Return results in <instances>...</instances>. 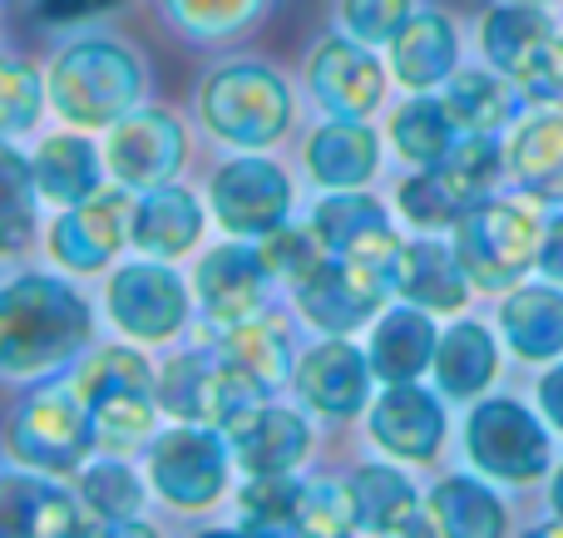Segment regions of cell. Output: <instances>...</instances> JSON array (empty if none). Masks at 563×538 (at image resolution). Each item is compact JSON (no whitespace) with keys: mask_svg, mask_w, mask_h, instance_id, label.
<instances>
[{"mask_svg":"<svg viewBox=\"0 0 563 538\" xmlns=\"http://www.w3.org/2000/svg\"><path fill=\"white\" fill-rule=\"evenodd\" d=\"M208 366H213V356H198V351L168 356L158 366V405H164V415H174V421H203Z\"/></svg>","mask_w":563,"mask_h":538,"instance_id":"41","label":"cell"},{"mask_svg":"<svg viewBox=\"0 0 563 538\" xmlns=\"http://www.w3.org/2000/svg\"><path fill=\"white\" fill-rule=\"evenodd\" d=\"M218 356H228L233 366H243L267 395L297 376L291 336H287L282 322H273V316H247V322L223 326V336H218Z\"/></svg>","mask_w":563,"mask_h":538,"instance_id":"28","label":"cell"},{"mask_svg":"<svg viewBox=\"0 0 563 538\" xmlns=\"http://www.w3.org/2000/svg\"><path fill=\"white\" fill-rule=\"evenodd\" d=\"M267 0H168V15L194 40H228L257 25Z\"/></svg>","mask_w":563,"mask_h":538,"instance_id":"40","label":"cell"},{"mask_svg":"<svg viewBox=\"0 0 563 538\" xmlns=\"http://www.w3.org/2000/svg\"><path fill=\"white\" fill-rule=\"evenodd\" d=\"M30 168H35L40 198H49V203H59V208H75V203H85V198H95L99 173H104L99 148L89 144L85 134L45 138V144L35 148V158H30Z\"/></svg>","mask_w":563,"mask_h":538,"instance_id":"27","label":"cell"},{"mask_svg":"<svg viewBox=\"0 0 563 538\" xmlns=\"http://www.w3.org/2000/svg\"><path fill=\"white\" fill-rule=\"evenodd\" d=\"M104 302L114 326L134 341H168L188 322V287L174 267H164V257L119 267L109 277Z\"/></svg>","mask_w":563,"mask_h":538,"instance_id":"9","label":"cell"},{"mask_svg":"<svg viewBox=\"0 0 563 538\" xmlns=\"http://www.w3.org/2000/svg\"><path fill=\"white\" fill-rule=\"evenodd\" d=\"M455 59H460V35L445 15L435 10H420L400 25V35L390 40V69L406 89L426 94V89L445 85L455 75Z\"/></svg>","mask_w":563,"mask_h":538,"instance_id":"21","label":"cell"},{"mask_svg":"<svg viewBox=\"0 0 563 538\" xmlns=\"http://www.w3.org/2000/svg\"><path fill=\"white\" fill-rule=\"evenodd\" d=\"M426 514H430V529H440L450 538H499L509 529L499 494L489 484L470 480V474L440 480L426 500Z\"/></svg>","mask_w":563,"mask_h":538,"instance_id":"30","label":"cell"},{"mask_svg":"<svg viewBox=\"0 0 563 538\" xmlns=\"http://www.w3.org/2000/svg\"><path fill=\"white\" fill-rule=\"evenodd\" d=\"M400 213H406L416 227H426V233H445V227H455L460 217H465V208H460L455 193L440 183L435 168H420L416 178L400 183Z\"/></svg>","mask_w":563,"mask_h":538,"instance_id":"42","label":"cell"},{"mask_svg":"<svg viewBox=\"0 0 563 538\" xmlns=\"http://www.w3.org/2000/svg\"><path fill=\"white\" fill-rule=\"evenodd\" d=\"M79 504L99 529H119L144 509V484L124 460H95L79 474Z\"/></svg>","mask_w":563,"mask_h":538,"instance_id":"37","label":"cell"},{"mask_svg":"<svg viewBox=\"0 0 563 538\" xmlns=\"http://www.w3.org/2000/svg\"><path fill=\"white\" fill-rule=\"evenodd\" d=\"M499 332L519 361H559L563 356V287H515L499 302Z\"/></svg>","mask_w":563,"mask_h":538,"instance_id":"22","label":"cell"},{"mask_svg":"<svg viewBox=\"0 0 563 538\" xmlns=\"http://www.w3.org/2000/svg\"><path fill=\"white\" fill-rule=\"evenodd\" d=\"M485 59L505 79H515V89L525 99L549 104V55H554V20L539 0H509L485 15Z\"/></svg>","mask_w":563,"mask_h":538,"instance_id":"8","label":"cell"},{"mask_svg":"<svg viewBox=\"0 0 563 538\" xmlns=\"http://www.w3.org/2000/svg\"><path fill=\"white\" fill-rule=\"evenodd\" d=\"M549 504H554V514H559V529H563V464L554 470V490H549Z\"/></svg>","mask_w":563,"mask_h":538,"instance_id":"52","label":"cell"},{"mask_svg":"<svg viewBox=\"0 0 563 538\" xmlns=\"http://www.w3.org/2000/svg\"><path fill=\"white\" fill-rule=\"evenodd\" d=\"M0 173H5V217H0V223H5V253L15 257L20 247L30 243V223H35L40 188H35V168H30L15 148L0 154Z\"/></svg>","mask_w":563,"mask_h":538,"instance_id":"43","label":"cell"},{"mask_svg":"<svg viewBox=\"0 0 563 538\" xmlns=\"http://www.w3.org/2000/svg\"><path fill=\"white\" fill-rule=\"evenodd\" d=\"M563 99V35L554 40V55H549V104Z\"/></svg>","mask_w":563,"mask_h":538,"instance_id":"51","label":"cell"},{"mask_svg":"<svg viewBox=\"0 0 563 538\" xmlns=\"http://www.w3.org/2000/svg\"><path fill=\"white\" fill-rule=\"evenodd\" d=\"M465 450L475 460L479 474L505 484H529L539 474H549L554 464V445H549V430L529 405L509 401H479L465 421Z\"/></svg>","mask_w":563,"mask_h":538,"instance_id":"5","label":"cell"},{"mask_svg":"<svg viewBox=\"0 0 563 538\" xmlns=\"http://www.w3.org/2000/svg\"><path fill=\"white\" fill-rule=\"evenodd\" d=\"M40 15L55 20V25H65V20H85V15H99V10L119 5V0H35Z\"/></svg>","mask_w":563,"mask_h":538,"instance_id":"49","label":"cell"},{"mask_svg":"<svg viewBox=\"0 0 563 538\" xmlns=\"http://www.w3.org/2000/svg\"><path fill=\"white\" fill-rule=\"evenodd\" d=\"M89 341V302L59 277L25 272L0 292V371L10 381L69 361Z\"/></svg>","mask_w":563,"mask_h":538,"instance_id":"1","label":"cell"},{"mask_svg":"<svg viewBox=\"0 0 563 538\" xmlns=\"http://www.w3.org/2000/svg\"><path fill=\"white\" fill-rule=\"evenodd\" d=\"M539 272L549 282L563 287V213H554V223L544 227V247H539Z\"/></svg>","mask_w":563,"mask_h":538,"instance_id":"50","label":"cell"},{"mask_svg":"<svg viewBox=\"0 0 563 538\" xmlns=\"http://www.w3.org/2000/svg\"><path fill=\"white\" fill-rule=\"evenodd\" d=\"M311 233H317L321 253H346V247H356L361 237L380 233V227H390V213L380 198H371L366 188H331L327 198H321L317 208H311Z\"/></svg>","mask_w":563,"mask_h":538,"instance_id":"34","label":"cell"},{"mask_svg":"<svg viewBox=\"0 0 563 538\" xmlns=\"http://www.w3.org/2000/svg\"><path fill=\"white\" fill-rule=\"evenodd\" d=\"M539 411L563 435V361H554V371L539 376Z\"/></svg>","mask_w":563,"mask_h":538,"instance_id":"48","label":"cell"},{"mask_svg":"<svg viewBox=\"0 0 563 538\" xmlns=\"http://www.w3.org/2000/svg\"><path fill=\"white\" fill-rule=\"evenodd\" d=\"M45 99H49V85L40 89V75L30 65H5L0 69V128H5V138L25 134V128L40 119Z\"/></svg>","mask_w":563,"mask_h":538,"instance_id":"45","label":"cell"},{"mask_svg":"<svg viewBox=\"0 0 563 538\" xmlns=\"http://www.w3.org/2000/svg\"><path fill=\"white\" fill-rule=\"evenodd\" d=\"M257 257L267 262L273 282H287V287H291V282H297V277L321 257V243H317V233H311V227L282 223V227H273V233L257 237Z\"/></svg>","mask_w":563,"mask_h":538,"instance_id":"44","label":"cell"},{"mask_svg":"<svg viewBox=\"0 0 563 538\" xmlns=\"http://www.w3.org/2000/svg\"><path fill=\"white\" fill-rule=\"evenodd\" d=\"M203 233V208L188 188L158 183L134 203V247L144 257H184Z\"/></svg>","mask_w":563,"mask_h":538,"instance_id":"23","label":"cell"},{"mask_svg":"<svg viewBox=\"0 0 563 538\" xmlns=\"http://www.w3.org/2000/svg\"><path fill=\"white\" fill-rule=\"evenodd\" d=\"M410 15H416L410 0H341V25L361 45H390Z\"/></svg>","mask_w":563,"mask_h":538,"instance_id":"46","label":"cell"},{"mask_svg":"<svg viewBox=\"0 0 563 538\" xmlns=\"http://www.w3.org/2000/svg\"><path fill=\"white\" fill-rule=\"evenodd\" d=\"M99 450L95 415L75 395H35L10 421V460L40 474H69Z\"/></svg>","mask_w":563,"mask_h":538,"instance_id":"7","label":"cell"},{"mask_svg":"<svg viewBox=\"0 0 563 538\" xmlns=\"http://www.w3.org/2000/svg\"><path fill=\"white\" fill-rule=\"evenodd\" d=\"M208 203H213V217L228 227L233 237H263L273 227L287 223L291 213V183L277 164L267 158H233L213 173V188H208Z\"/></svg>","mask_w":563,"mask_h":538,"instance_id":"12","label":"cell"},{"mask_svg":"<svg viewBox=\"0 0 563 538\" xmlns=\"http://www.w3.org/2000/svg\"><path fill=\"white\" fill-rule=\"evenodd\" d=\"M203 124L233 148H267L291 128V89L267 65H223L203 85Z\"/></svg>","mask_w":563,"mask_h":538,"instance_id":"3","label":"cell"},{"mask_svg":"<svg viewBox=\"0 0 563 538\" xmlns=\"http://www.w3.org/2000/svg\"><path fill=\"white\" fill-rule=\"evenodd\" d=\"M371 381H376L371 356L356 351L346 336H331V341L311 346V351L297 361V376H291L301 405L317 415H331V421L356 415L361 405L371 401Z\"/></svg>","mask_w":563,"mask_h":538,"instance_id":"14","label":"cell"},{"mask_svg":"<svg viewBox=\"0 0 563 538\" xmlns=\"http://www.w3.org/2000/svg\"><path fill=\"white\" fill-rule=\"evenodd\" d=\"M119 391H158V376L134 346H104V351L85 356L69 376V395L79 405L99 401V395H119Z\"/></svg>","mask_w":563,"mask_h":538,"instance_id":"36","label":"cell"},{"mask_svg":"<svg viewBox=\"0 0 563 538\" xmlns=\"http://www.w3.org/2000/svg\"><path fill=\"white\" fill-rule=\"evenodd\" d=\"M371 440L396 460H430L445 445V401L416 381L386 385L371 405Z\"/></svg>","mask_w":563,"mask_h":538,"instance_id":"17","label":"cell"},{"mask_svg":"<svg viewBox=\"0 0 563 538\" xmlns=\"http://www.w3.org/2000/svg\"><path fill=\"white\" fill-rule=\"evenodd\" d=\"M470 287L475 282H470L455 247H445L440 237L406 243V257H400V302H416L426 312H460Z\"/></svg>","mask_w":563,"mask_h":538,"instance_id":"25","label":"cell"},{"mask_svg":"<svg viewBox=\"0 0 563 538\" xmlns=\"http://www.w3.org/2000/svg\"><path fill=\"white\" fill-rule=\"evenodd\" d=\"M356 529V509H351V494L346 484H307L301 490V529L297 534H351Z\"/></svg>","mask_w":563,"mask_h":538,"instance_id":"47","label":"cell"},{"mask_svg":"<svg viewBox=\"0 0 563 538\" xmlns=\"http://www.w3.org/2000/svg\"><path fill=\"white\" fill-rule=\"evenodd\" d=\"M307 79H311V94L336 119H366L386 99V65L356 35L321 40L307 59Z\"/></svg>","mask_w":563,"mask_h":538,"instance_id":"13","label":"cell"},{"mask_svg":"<svg viewBox=\"0 0 563 538\" xmlns=\"http://www.w3.org/2000/svg\"><path fill=\"white\" fill-rule=\"evenodd\" d=\"M509 168V148H499L495 134H460L455 148L435 164L440 183L455 193V203L465 208H479L485 198H495V183L499 173Z\"/></svg>","mask_w":563,"mask_h":538,"instance_id":"33","label":"cell"},{"mask_svg":"<svg viewBox=\"0 0 563 538\" xmlns=\"http://www.w3.org/2000/svg\"><path fill=\"white\" fill-rule=\"evenodd\" d=\"M351 509H356V529L366 534H416L426 529L420 519V494L406 474H396L390 464H361L346 480Z\"/></svg>","mask_w":563,"mask_h":538,"instance_id":"26","label":"cell"},{"mask_svg":"<svg viewBox=\"0 0 563 538\" xmlns=\"http://www.w3.org/2000/svg\"><path fill=\"white\" fill-rule=\"evenodd\" d=\"M134 188L119 183L114 193L99 188L95 198L65 208V213L49 223V257L69 272H99L119 257V247L134 243V203H129Z\"/></svg>","mask_w":563,"mask_h":538,"instance_id":"10","label":"cell"},{"mask_svg":"<svg viewBox=\"0 0 563 538\" xmlns=\"http://www.w3.org/2000/svg\"><path fill=\"white\" fill-rule=\"evenodd\" d=\"M301 490L291 474H253L238 494V524L253 534H297L301 529Z\"/></svg>","mask_w":563,"mask_h":538,"instance_id":"38","label":"cell"},{"mask_svg":"<svg viewBox=\"0 0 563 538\" xmlns=\"http://www.w3.org/2000/svg\"><path fill=\"white\" fill-rule=\"evenodd\" d=\"M499 371V351L495 336L479 322H455L445 336H440L435 351V385L445 401H475Z\"/></svg>","mask_w":563,"mask_h":538,"instance_id":"31","label":"cell"},{"mask_svg":"<svg viewBox=\"0 0 563 538\" xmlns=\"http://www.w3.org/2000/svg\"><path fill=\"white\" fill-rule=\"evenodd\" d=\"M139 94H144V69L114 40H79L49 69V104L65 124L79 128H114L139 109Z\"/></svg>","mask_w":563,"mask_h":538,"instance_id":"2","label":"cell"},{"mask_svg":"<svg viewBox=\"0 0 563 538\" xmlns=\"http://www.w3.org/2000/svg\"><path fill=\"white\" fill-rule=\"evenodd\" d=\"M445 109L450 119L460 124V134H499V128H509V119H515L519 109V89L515 79L505 75H489V69H455V75L445 79Z\"/></svg>","mask_w":563,"mask_h":538,"instance_id":"32","label":"cell"},{"mask_svg":"<svg viewBox=\"0 0 563 538\" xmlns=\"http://www.w3.org/2000/svg\"><path fill=\"white\" fill-rule=\"evenodd\" d=\"M85 504H75L59 484L35 474H5L0 480V524L10 534L25 538H55V534H79L85 529Z\"/></svg>","mask_w":563,"mask_h":538,"instance_id":"24","label":"cell"},{"mask_svg":"<svg viewBox=\"0 0 563 538\" xmlns=\"http://www.w3.org/2000/svg\"><path fill=\"white\" fill-rule=\"evenodd\" d=\"M390 138H396V154L406 158V164L435 168L440 158L455 148L460 124L450 119L445 99H430V89H426V94H416V99H410V104L396 114V124H390Z\"/></svg>","mask_w":563,"mask_h":538,"instance_id":"35","label":"cell"},{"mask_svg":"<svg viewBox=\"0 0 563 538\" xmlns=\"http://www.w3.org/2000/svg\"><path fill=\"white\" fill-rule=\"evenodd\" d=\"M509 173L529 198L563 203V109L534 114L515 128L509 144Z\"/></svg>","mask_w":563,"mask_h":538,"instance_id":"29","label":"cell"},{"mask_svg":"<svg viewBox=\"0 0 563 538\" xmlns=\"http://www.w3.org/2000/svg\"><path fill=\"white\" fill-rule=\"evenodd\" d=\"M148 480L158 500L174 509H208L228 490V445L223 430L208 421H188L164 430L148 445Z\"/></svg>","mask_w":563,"mask_h":538,"instance_id":"6","label":"cell"},{"mask_svg":"<svg viewBox=\"0 0 563 538\" xmlns=\"http://www.w3.org/2000/svg\"><path fill=\"white\" fill-rule=\"evenodd\" d=\"M95 415V435L99 450H129L139 445L158 421V391H119V395H99V401L85 405Z\"/></svg>","mask_w":563,"mask_h":538,"instance_id":"39","label":"cell"},{"mask_svg":"<svg viewBox=\"0 0 563 538\" xmlns=\"http://www.w3.org/2000/svg\"><path fill=\"white\" fill-rule=\"evenodd\" d=\"M291 296H297L301 316H307L317 332H327V336L361 332V326L376 322V312L386 306L346 262H341V257H331V253H321L317 262L291 282Z\"/></svg>","mask_w":563,"mask_h":538,"instance_id":"16","label":"cell"},{"mask_svg":"<svg viewBox=\"0 0 563 538\" xmlns=\"http://www.w3.org/2000/svg\"><path fill=\"white\" fill-rule=\"evenodd\" d=\"M435 351H440V332H435V316L426 306H390L386 316L376 322L371 332V371L376 381L386 385H400V381H420V376L435 366Z\"/></svg>","mask_w":563,"mask_h":538,"instance_id":"19","label":"cell"},{"mask_svg":"<svg viewBox=\"0 0 563 538\" xmlns=\"http://www.w3.org/2000/svg\"><path fill=\"white\" fill-rule=\"evenodd\" d=\"M267 287H273V272L257 257V243H228L213 247V253L198 262V306L213 326H233L247 322V316H263L267 306Z\"/></svg>","mask_w":563,"mask_h":538,"instance_id":"15","label":"cell"},{"mask_svg":"<svg viewBox=\"0 0 563 538\" xmlns=\"http://www.w3.org/2000/svg\"><path fill=\"white\" fill-rule=\"evenodd\" d=\"M539 5H544V0H539Z\"/></svg>","mask_w":563,"mask_h":538,"instance_id":"53","label":"cell"},{"mask_svg":"<svg viewBox=\"0 0 563 538\" xmlns=\"http://www.w3.org/2000/svg\"><path fill=\"white\" fill-rule=\"evenodd\" d=\"M539 247H544V227L519 203L485 198L455 223V253L470 282L485 292H515L519 277L539 267Z\"/></svg>","mask_w":563,"mask_h":538,"instance_id":"4","label":"cell"},{"mask_svg":"<svg viewBox=\"0 0 563 538\" xmlns=\"http://www.w3.org/2000/svg\"><path fill=\"white\" fill-rule=\"evenodd\" d=\"M184 154H188L184 124L168 109H134V114H124L109 128V144H104L109 173L124 188H134V193L174 183V173L184 168Z\"/></svg>","mask_w":563,"mask_h":538,"instance_id":"11","label":"cell"},{"mask_svg":"<svg viewBox=\"0 0 563 538\" xmlns=\"http://www.w3.org/2000/svg\"><path fill=\"white\" fill-rule=\"evenodd\" d=\"M223 435L233 440L238 464H243L247 474H291L311 450V425L301 421L297 411L273 405V401L238 415Z\"/></svg>","mask_w":563,"mask_h":538,"instance_id":"18","label":"cell"},{"mask_svg":"<svg viewBox=\"0 0 563 538\" xmlns=\"http://www.w3.org/2000/svg\"><path fill=\"white\" fill-rule=\"evenodd\" d=\"M301 158H307V173L321 188H361V183H371V173L380 164V138L366 128V119L331 114V124H321L307 138Z\"/></svg>","mask_w":563,"mask_h":538,"instance_id":"20","label":"cell"}]
</instances>
